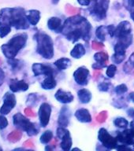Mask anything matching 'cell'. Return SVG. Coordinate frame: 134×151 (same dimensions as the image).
<instances>
[{
  "label": "cell",
  "mask_w": 134,
  "mask_h": 151,
  "mask_svg": "<svg viewBox=\"0 0 134 151\" xmlns=\"http://www.w3.org/2000/svg\"><path fill=\"white\" fill-rule=\"evenodd\" d=\"M28 40V35L25 32L14 35L10 40L1 46L2 54L7 59L14 58L20 50L25 48Z\"/></svg>",
  "instance_id": "obj_3"
},
{
  "label": "cell",
  "mask_w": 134,
  "mask_h": 151,
  "mask_svg": "<svg viewBox=\"0 0 134 151\" xmlns=\"http://www.w3.org/2000/svg\"><path fill=\"white\" fill-rule=\"evenodd\" d=\"M32 70L35 76L54 75V70L51 67L43 63H34L32 65Z\"/></svg>",
  "instance_id": "obj_13"
},
{
  "label": "cell",
  "mask_w": 134,
  "mask_h": 151,
  "mask_svg": "<svg viewBox=\"0 0 134 151\" xmlns=\"http://www.w3.org/2000/svg\"><path fill=\"white\" fill-rule=\"evenodd\" d=\"M52 139H53V132L51 130H47L45 131L40 138V141L42 144H46L49 143L51 141Z\"/></svg>",
  "instance_id": "obj_27"
},
{
  "label": "cell",
  "mask_w": 134,
  "mask_h": 151,
  "mask_svg": "<svg viewBox=\"0 0 134 151\" xmlns=\"http://www.w3.org/2000/svg\"><path fill=\"white\" fill-rule=\"evenodd\" d=\"M92 26L87 19L80 15H75L69 17L62 25V32L67 40L74 43L82 39L88 42L91 38Z\"/></svg>",
  "instance_id": "obj_1"
},
{
  "label": "cell",
  "mask_w": 134,
  "mask_h": 151,
  "mask_svg": "<svg viewBox=\"0 0 134 151\" xmlns=\"http://www.w3.org/2000/svg\"><path fill=\"white\" fill-rule=\"evenodd\" d=\"M57 86V81L54 75L47 76L41 83V87L43 90H53Z\"/></svg>",
  "instance_id": "obj_23"
},
{
  "label": "cell",
  "mask_w": 134,
  "mask_h": 151,
  "mask_svg": "<svg viewBox=\"0 0 134 151\" xmlns=\"http://www.w3.org/2000/svg\"><path fill=\"white\" fill-rule=\"evenodd\" d=\"M54 65L56 66V68L60 71L66 70L70 68L72 65V61L70 58H61L54 61Z\"/></svg>",
  "instance_id": "obj_25"
},
{
  "label": "cell",
  "mask_w": 134,
  "mask_h": 151,
  "mask_svg": "<svg viewBox=\"0 0 134 151\" xmlns=\"http://www.w3.org/2000/svg\"><path fill=\"white\" fill-rule=\"evenodd\" d=\"M109 35L108 26L101 25L98 27L96 30V37L101 41H105L106 40V35Z\"/></svg>",
  "instance_id": "obj_26"
},
{
  "label": "cell",
  "mask_w": 134,
  "mask_h": 151,
  "mask_svg": "<svg viewBox=\"0 0 134 151\" xmlns=\"http://www.w3.org/2000/svg\"><path fill=\"white\" fill-rule=\"evenodd\" d=\"M129 97H130V99H131V101H132L133 102H134V91L131 92L130 94V95H129Z\"/></svg>",
  "instance_id": "obj_43"
},
{
  "label": "cell",
  "mask_w": 134,
  "mask_h": 151,
  "mask_svg": "<svg viewBox=\"0 0 134 151\" xmlns=\"http://www.w3.org/2000/svg\"><path fill=\"white\" fill-rule=\"evenodd\" d=\"M131 31H132L131 24L128 21H123L118 24V25L115 28L114 37H116L118 39V38L123 36V35L130 34Z\"/></svg>",
  "instance_id": "obj_15"
},
{
  "label": "cell",
  "mask_w": 134,
  "mask_h": 151,
  "mask_svg": "<svg viewBox=\"0 0 134 151\" xmlns=\"http://www.w3.org/2000/svg\"><path fill=\"white\" fill-rule=\"evenodd\" d=\"M47 28L49 30L53 31L54 32H62V25L61 19L57 17H52L49 18L47 21Z\"/></svg>",
  "instance_id": "obj_20"
},
{
  "label": "cell",
  "mask_w": 134,
  "mask_h": 151,
  "mask_svg": "<svg viewBox=\"0 0 134 151\" xmlns=\"http://www.w3.org/2000/svg\"><path fill=\"white\" fill-rule=\"evenodd\" d=\"M13 124L16 128L26 132L28 136H35L39 133V128L35 123L21 113H17L13 116Z\"/></svg>",
  "instance_id": "obj_5"
},
{
  "label": "cell",
  "mask_w": 134,
  "mask_h": 151,
  "mask_svg": "<svg viewBox=\"0 0 134 151\" xmlns=\"http://www.w3.org/2000/svg\"><path fill=\"white\" fill-rule=\"evenodd\" d=\"M51 112V106L48 103L43 102L40 105L39 110H38V116H39V120H40V124L42 127H47L48 125Z\"/></svg>",
  "instance_id": "obj_10"
},
{
  "label": "cell",
  "mask_w": 134,
  "mask_h": 151,
  "mask_svg": "<svg viewBox=\"0 0 134 151\" xmlns=\"http://www.w3.org/2000/svg\"><path fill=\"white\" fill-rule=\"evenodd\" d=\"M57 137H58V139L61 140L60 146H61L62 150L64 151L70 150L72 145H73V142L71 139L70 131L66 129V127L59 126L57 128Z\"/></svg>",
  "instance_id": "obj_9"
},
{
  "label": "cell",
  "mask_w": 134,
  "mask_h": 151,
  "mask_svg": "<svg viewBox=\"0 0 134 151\" xmlns=\"http://www.w3.org/2000/svg\"><path fill=\"white\" fill-rule=\"evenodd\" d=\"M130 127L134 130V119L130 122Z\"/></svg>",
  "instance_id": "obj_45"
},
{
  "label": "cell",
  "mask_w": 134,
  "mask_h": 151,
  "mask_svg": "<svg viewBox=\"0 0 134 151\" xmlns=\"http://www.w3.org/2000/svg\"><path fill=\"white\" fill-rule=\"evenodd\" d=\"M90 72L85 66H81L74 71L73 79L80 86H85L88 84L89 80Z\"/></svg>",
  "instance_id": "obj_11"
},
{
  "label": "cell",
  "mask_w": 134,
  "mask_h": 151,
  "mask_svg": "<svg viewBox=\"0 0 134 151\" xmlns=\"http://www.w3.org/2000/svg\"><path fill=\"white\" fill-rule=\"evenodd\" d=\"M10 26L17 30H26L30 27L22 7H6L0 10V26Z\"/></svg>",
  "instance_id": "obj_2"
},
{
  "label": "cell",
  "mask_w": 134,
  "mask_h": 151,
  "mask_svg": "<svg viewBox=\"0 0 134 151\" xmlns=\"http://www.w3.org/2000/svg\"><path fill=\"white\" fill-rule=\"evenodd\" d=\"M26 17L31 25L35 26L40 20V11L37 9H30L26 12Z\"/></svg>",
  "instance_id": "obj_21"
},
{
  "label": "cell",
  "mask_w": 134,
  "mask_h": 151,
  "mask_svg": "<svg viewBox=\"0 0 134 151\" xmlns=\"http://www.w3.org/2000/svg\"><path fill=\"white\" fill-rule=\"evenodd\" d=\"M127 114L129 115V116L133 118L134 117V109H133V108L129 109L127 110Z\"/></svg>",
  "instance_id": "obj_42"
},
{
  "label": "cell",
  "mask_w": 134,
  "mask_h": 151,
  "mask_svg": "<svg viewBox=\"0 0 134 151\" xmlns=\"http://www.w3.org/2000/svg\"><path fill=\"white\" fill-rule=\"evenodd\" d=\"M126 48L122 45L117 42L114 46V54L112 56V61L114 63L121 64L125 58Z\"/></svg>",
  "instance_id": "obj_16"
},
{
  "label": "cell",
  "mask_w": 134,
  "mask_h": 151,
  "mask_svg": "<svg viewBox=\"0 0 134 151\" xmlns=\"http://www.w3.org/2000/svg\"><path fill=\"white\" fill-rule=\"evenodd\" d=\"M116 72H117V66L114 64H111L110 65L107 66L106 71V74L108 78H114V76L116 74Z\"/></svg>",
  "instance_id": "obj_31"
},
{
  "label": "cell",
  "mask_w": 134,
  "mask_h": 151,
  "mask_svg": "<svg viewBox=\"0 0 134 151\" xmlns=\"http://www.w3.org/2000/svg\"><path fill=\"white\" fill-rule=\"evenodd\" d=\"M116 138L120 144L134 146V130L131 127L130 129L125 128L122 132H118Z\"/></svg>",
  "instance_id": "obj_12"
},
{
  "label": "cell",
  "mask_w": 134,
  "mask_h": 151,
  "mask_svg": "<svg viewBox=\"0 0 134 151\" xmlns=\"http://www.w3.org/2000/svg\"><path fill=\"white\" fill-rule=\"evenodd\" d=\"M60 0H51V2L53 5H57L59 2Z\"/></svg>",
  "instance_id": "obj_44"
},
{
  "label": "cell",
  "mask_w": 134,
  "mask_h": 151,
  "mask_svg": "<svg viewBox=\"0 0 134 151\" xmlns=\"http://www.w3.org/2000/svg\"><path fill=\"white\" fill-rule=\"evenodd\" d=\"M77 1L82 6H88L92 2V0H77Z\"/></svg>",
  "instance_id": "obj_39"
},
{
  "label": "cell",
  "mask_w": 134,
  "mask_h": 151,
  "mask_svg": "<svg viewBox=\"0 0 134 151\" xmlns=\"http://www.w3.org/2000/svg\"><path fill=\"white\" fill-rule=\"evenodd\" d=\"M94 59L96 62L106 64V61H108L109 57L108 55H107L106 53H104V52H98L96 54H95Z\"/></svg>",
  "instance_id": "obj_29"
},
{
  "label": "cell",
  "mask_w": 134,
  "mask_h": 151,
  "mask_svg": "<svg viewBox=\"0 0 134 151\" xmlns=\"http://www.w3.org/2000/svg\"><path fill=\"white\" fill-rule=\"evenodd\" d=\"M2 150V149L1 148V147H0V150Z\"/></svg>",
  "instance_id": "obj_46"
},
{
  "label": "cell",
  "mask_w": 134,
  "mask_h": 151,
  "mask_svg": "<svg viewBox=\"0 0 134 151\" xmlns=\"http://www.w3.org/2000/svg\"><path fill=\"white\" fill-rule=\"evenodd\" d=\"M128 91V87L124 83H122V84H119L118 86H116L115 88H114V92L118 95H122V94H125Z\"/></svg>",
  "instance_id": "obj_33"
},
{
  "label": "cell",
  "mask_w": 134,
  "mask_h": 151,
  "mask_svg": "<svg viewBox=\"0 0 134 151\" xmlns=\"http://www.w3.org/2000/svg\"><path fill=\"white\" fill-rule=\"evenodd\" d=\"M78 97L80 101L83 104H88L89 103L91 100H92V92L90 91L89 90L82 88L78 91Z\"/></svg>",
  "instance_id": "obj_22"
},
{
  "label": "cell",
  "mask_w": 134,
  "mask_h": 151,
  "mask_svg": "<svg viewBox=\"0 0 134 151\" xmlns=\"http://www.w3.org/2000/svg\"><path fill=\"white\" fill-rule=\"evenodd\" d=\"M54 98L57 101L62 104L71 103L74 99V97L72 93L70 91H66L62 89H59L54 94Z\"/></svg>",
  "instance_id": "obj_18"
},
{
  "label": "cell",
  "mask_w": 134,
  "mask_h": 151,
  "mask_svg": "<svg viewBox=\"0 0 134 151\" xmlns=\"http://www.w3.org/2000/svg\"><path fill=\"white\" fill-rule=\"evenodd\" d=\"M11 32V27L10 26H0V38L6 37L8 34H9Z\"/></svg>",
  "instance_id": "obj_34"
},
{
  "label": "cell",
  "mask_w": 134,
  "mask_h": 151,
  "mask_svg": "<svg viewBox=\"0 0 134 151\" xmlns=\"http://www.w3.org/2000/svg\"><path fill=\"white\" fill-rule=\"evenodd\" d=\"M85 53H86V50L84 45L81 43H77L70 51V56L73 57V58L79 59L82 58Z\"/></svg>",
  "instance_id": "obj_24"
},
{
  "label": "cell",
  "mask_w": 134,
  "mask_h": 151,
  "mask_svg": "<svg viewBox=\"0 0 134 151\" xmlns=\"http://www.w3.org/2000/svg\"><path fill=\"white\" fill-rule=\"evenodd\" d=\"M75 117L79 122L81 123H90L92 122V116L90 114L89 111L87 109L81 108L79 109L75 112Z\"/></svg>",
  "instance_id": "obj_19"
},
{
  "label": "cell",
  "mask_w": 134,
  "mask_h": 151,
  "mask_svg": "<svg viewBox=\"0 0 134 151\" xmlns=\"http://www.w3.org/2000/svg\"><path fill=\"white\" fill-rule=\"evenodd\" d=\"M36 100H37V97H36L35 94H30L28 95L26 103L28 106H35L37 103Z\"/></svg>",
  "instance_id": "obj_35"
},
{
  "label": "cell",
  "mask_w": 134,
  "mask_h": 151,
  "mask_svg": "<svg viewBox=\"0 0 134 151\" xmlns=\"http://www.w3.org/2000/svg\"><path fill=\"white\" fill-rule=\"evenodd\" d=\"M110 85H111V83L104 81V82L100 83L98 85V89H99L100 91L103 92L108 91L109 88H110Z\"/></svg>",
  "instance_id": "obj_36"
},
{
  "label": "cell",
  "mask_w": 134,
  "mask_h": 151,
  "mask_svg": "<svg viewBox=\"0 0 134 151\" xmlns=\"http://www.w3.org/2000/svg\"><path fill=\"white\" fill-rule=\"evenodd\" d=\"M106 67V64L99 63V62H96L92 65V68L94 69H102V68Z\"/></svg>",
  "instance_id": "obj_38"
},
{
  "label": "cell",
  "mask_w": 134,
  "mask_h": 151,
  "mask_svg": "<svg viewBox=\"0 0 134 151\" xmlns=\"http://www.w3.org/2000/svg\"><path fill=\"white\" fill-rule=\"evenodd\" d=\"M7 62L9 64V65L11 67L13 71L19 70L23 65V62L18 60V59H16L15 58H14L7 59Z\"/></svg>",
  "instance_id": "obj_28"
},
{
  "label": "cell",
  "mask_w": 134,
  "mask_h": 151,
  "mask_svg": "<svg viewBox=\"0 0 134 151\" xmlns=\"http://www.w3.org/2000/svg\"><path fill=\"white\" fill-rule=\"evenodd\" d=\"M36 41V52L45 59H51L54 57V42L49 35L43 32H37L34 35Z\"/></svg>",
  "instance_id": "obj_4"
},
{
  "label": "cell",
  "mask_w": 134,
  "mask_h": 151,
  "mask_svg": "<svg viewBox=\"0 0 134 151\" xmlns=\"http://www.w3.org/2000/svg\"><path fill=\"white\" fill-rule=\"evenodd\" d=\"M114 124L116 127L125 129L129 125V121L124 117H117L114 120Z\"/></svg>",
  "instance_id": "obj_30"
},
{
  "label": "cell",
  "mask_w": 134,
  "mask_h": 151,
  "mask_svg": "<svg viewBox=\"0 0 134 151\" xmlns=\"http://www.w3.org/2000/svg\"><path fill=\"white\" fill-rule=\"evenodd\" d=\"M125 6L130 10L131 18L134 21V0H125Z\"/></svg>",
  "instance_id": "obj_32"
},
{
  "label": "cell",
  "mask_w": 134,
  "mask_h": 151,
  "mask_svg": "<svg viewBox=\"0 0 134 151\" xmlns=\"http://www.w3.org/2000/svg\"><path fill=\"white\" fill-rule=\"evenodd\" d=\"M109 4L110 0H92L88 8L90 15L96 21L104 20L106 17Z\"/></svg>",
  "instance_id": "obj_6"
},
{
  "label": "cell",
  "mask_w": 134,
  "mask_h": 151,
  "mask_svg": "<svg viewBox=\"0 0 134 151\" xmlns=\"http://www.w3.org/2000/svg\"><path fill=\"white\" fill-rule=\"evenodd\" d=\"M71 117V111L67 106H64L61 109L58 118V124L60 127H68L70 124V119Z\"/></svg>",
  "instance_id": "obj_17"
},
{
  "label": "cell",
  "mask_w": 134,
  "mask_h": 151,
  "mask_svg": "<svg viewBox=\"0 0 134 151\" xmlns=\"http://www.w3.org/2000/svg\"><path fill=\"white\" fill-rule=\"evenodd\" d=\"M9 124V122L7 120V117L5 115L0 114V130H3L7 128V126Z\"/></svg>",
  "instance_id": "obj_37"
},
{
  "label": "cell",
  "mask_w": 134,
  "mask_h": 151,
  "mask_svg": "<svg viewBox=\"0 0 134 151\" xmlns=\"http://www.w3.org/2000/svg\"><path fill=\"white\" fill-rule=\"evenodd\" d=\"M129 65H131V67H134V53L131 54L130 59H129V61H128Z\"/></svg>",
  "instance_id": "obj_41"
},
{
  "label": "cell",
  "mask_w": 134,
  "mask_h": 151,
  "mask_svg": "<svg viewBox=\"0 0 134 151\" xmlns=\"http://www.w3.org/2000/svg\"><path fill=\"white\" fill-rule=\"evenodd\" d=\"M2 106L0 108V114L7 116L11 112L17 105L16 96L14 92L7 91L2 97Z\"/></svg>",
  "instance_id": "obj_8"
},
{
  "label": "cell",
  "mask_w": 134,
  "mask_h": 151,
  "mask_svg": "<svg viewBox=\"0 0 134 151\" xmlns=\"http://www.w3.org/2000/svg\"><path fill=\"white\" fill-rule=\"evenodd\" d=\"M98 139L104 147L108 150H114L118 145V141L116 137L112 136L106 128L102 127L98 132Z\"/></svg>",
  "instance_id": "obj_7"
},
{
  "label": "cell",
  "mask_w": 134,
  "mask_h": 151,
  "mask_svg": "<svg viewBox=\"0 0 134 151\" xmlns=\"http://www.w3.org/2000/svg\"><path fill=\"white\" fill-rule=\"evenodd\" d=\"M5 78H6V75H5L4 70L2 68H0V87L2 86L3 82H4Z\"/></svg>",
  "instance_id": "obj_40"
},
{
  "label": "cell",
  "mask_w": 134,
  "mask_h": 151,
  "mask_svg": "<svg viewBox=\"0 0 134 151\" xmlns=\"http://www.w3.org/2000/svg\"><path fill=\"white\" fill-rule=\"evenodd\" d=\"M9 90L14 93L17 92H25L28 91V84L23 80H17V79H11L9 83Z\"/></svg>",
  "instance_id": "obj_14"
}]
</instances>
